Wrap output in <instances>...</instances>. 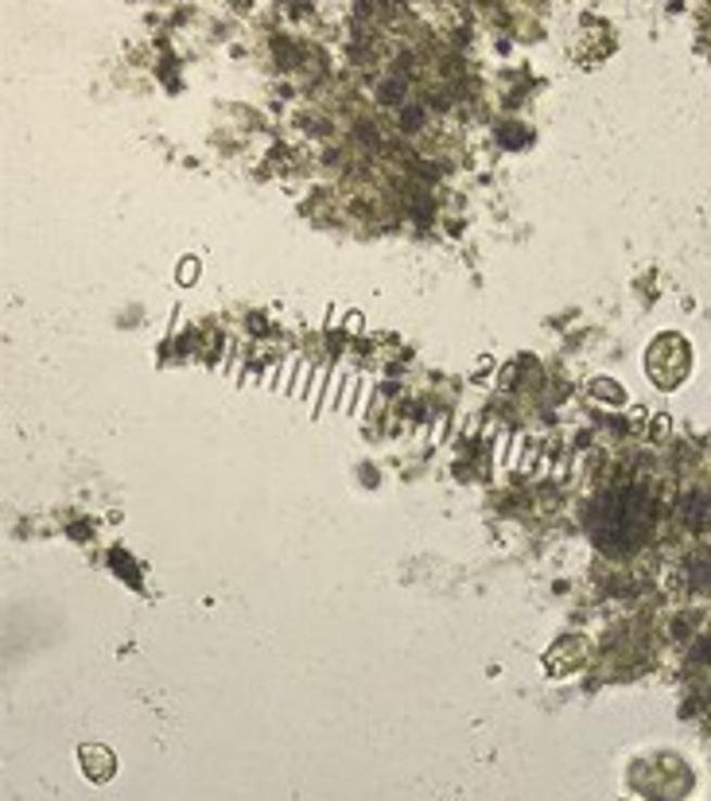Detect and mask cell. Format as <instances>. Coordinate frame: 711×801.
Masks as SVG:
<instances>
[{
    "instance_id": "6da1fadb",
    "label": "cell",
    "mask_w": 711,
    "mask_h": 801,
    "mask_svg": "<svg viewBox=\"0 0 711 801\" xmlns=\"http://www.w3.org/2000/svg\"><path fill=\"white\" fill-rule=\"evenodd\" d=\"M646 370H649V382L653 385H661V390H676V385L688 378V370H693V346L684 343L676 331H665L661 339L649 343Z\"/></svg>"
},
{
    "instance_id": "7a4b0ae2",
    "label": "cell",
    "mask_w": 711,
    "mask_h": 801,
    "mask_svg": "<svg viewBox=\"0 0 711 801\" xmlns=\"http://www.w3.org/2000/svg\"><path fill=\"white\" fill-rule=\"evenodd\" d=\"M82 771L90 783H110L113 771H117V759H113L110 747H98V743H86L82 747Z\"/></svg>"
}]
</instances>
